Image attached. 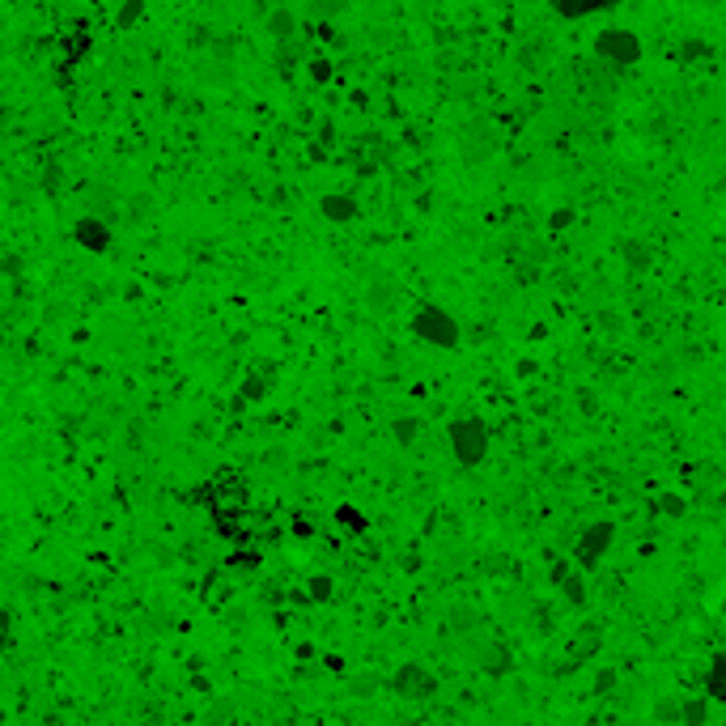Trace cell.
I'll return each mask as SVG.
<instances>
[{
	"label": "cell",
	"mask_w": 726,
	"mask_h": 726,
	"mask_svg": "<svg viewBox=\"0 0 726 726\" xmlns=\"http://www.w3.org/2000/svg\"><path fill=\"white\" fill-rule=\"evenodd\" d=\"M412 332L433 348H455L459 345V319L451 315V310L433 306V302L417 306V315H412Z\"/></svg>",
	"instance_id": "1"
},
{
	"label": "cell",
	"mask_w": 726,
	"mask_h": 726,
	"mask_svg": "<svg viewBox=\"0 0 726 726\" xmlns=\"http://www.w3.org/2000/svg\"><path fill=\"white\" fill-rule=\"evenodd\" d=\"M451 446H455V459L463 468H476L484 455H489V425L476 417H463L451 425Z\"/></svg>",
	"instance_id": "2"
},
{
	"label": "cell",
	"mask_w": 726,
	"mask_h": 726,
	"mask_svg": "<svg viewBox=\"0 0 726 726\" xmlns=\"http://www.w3.org/2000/svg\"><path fill=\"white\" fill-rule=\"evenodd\" d=\"M595 56L612 64H638L641 60V38L633 30H599L595 35Z\"/></svg>",
	"instance_id": "3"
},
{
	"label": "cell",
	"mask_w": 726,
	"mask_h": 726,
	"mask_svg": "<svg viewBox=\"0 0 726 726\" xmlns=\"http://www.w3.org/2000/svg\"><path fill=\"white\" fill-rule=\"evenodd\" d=\"M391 692H399V697H408V701H425V697L438 692V679H433L420 663H404L391 676Z\"/></svg>",
	"instance_id": "4"
},
{
	"label": "cell",
	"mask_w": 726,
	"mask_h": 726,
	"mask_svg": "<svg viewBox=\"0 0 726 726\" xmlns=\"http://www.w3.org/2000/svg\"><path fill=\"white\" fill-rule=\"evenodd\" d=\"M612 540H616V527H612V523H595V527H586V531H582V540H578V548H574L578 565H582V569L599 565V561L607 556V548H612Z\"/></svg>",
	"instance_id": "5"
},
{
	"label": "cell",
	"mask_w": 726,
	"mask_h": 726,
	"mask_svg": "<svg viewBox=\"0 0 726 726\" xmlns=\"http://www.w3.org/2000/svg\"><path fill=\"white\" fill-rule=\"evenodd\" d=\"M73 238L81 251H94V255H102V251L111 246V230H107L102 217H81V222L73 225Z\"/></svg>",
	"instance_id": "6"
},
{
	"label": "cell",
	"mask_w": 726,
	"mask_h": 726,
	"mask_svg": "<svg viewBox=\"0 0 726 726\" xmlns=\"http://www.w3.org/2000/svg\"><path fill=\"white\" fill-rule=\"evenodd\" d=\"M272 382H276V366H268V361H255V366H251V374L243 379V399H264Z\"/></svg>",
	"instance_id": "7"
},
{
	"label": "cell",
	"mask_w": 726,
	"mask_h": 726,
	"mask_svg": "<svg viewBox=\"0 0 726 726\" xmlns=\"http://www.w3.org/2000/svg\"><path fill=\"white\" fill-rule=\"evenodd\" d=\"M319 213L327 217V222H336V225H348V222H358V200H353V196H323Z\"/></svg>",
	"instance_id": "8"
},
{
	"label": "cell",
	"mask_w": 726,
	"mask_h": 726,
	"mask_svg": "<svg viewBox=\"0 0 726 726\" xmlns=\"http://www.w3.org/2000/svg\"><path fill=\"white\" fill-rule=\"evenodd\" d=\"M561 17H569V22H578V17H591V13H599V9H607L612 0H548Z\"/></svg>",
	"instance_id": "9"
},
{
	"label": "cell",
	"mask_w": 726,
	"mask_h": 726,
	"mask_svg": "<svg viewBox=\"0 0 726 726\" xmlns=\"http://www.w3.org/2000/svg\"><path fill=\"white\" fill-rule=\"evenodd\" d=\"M705 692L726 701V654H718L714 663H710V676H705Z\"/></svg>",
	"instance_id": "10"
},
{
	"label": "cell",
	"mask_w": 726,
	"mask_h": 726,
	"mask_svg": "<svg viewBox=\"0 0 726 726\" xmlns=\"http://www.w3.org/2000/svg\"><path fill=\"white\" fill-rule=\"evenodd\" d=\"M140 17H145V0H123V5H119V17H115V26H119V30H132Z\"/></svg>",
	"instance_id": "11"
},
{
	"label": "cell",
	"mask_w": 726,
	"mask_h": 726,
	"mask_svg": "<svg viewBox=\"0 0 726 726\" xmlns=\"http://www.w3.org/2000/svg\"><path fill=\"white\" fill-rule=\"evenodd\" d=\"M294 26H297V17H294L289 9H276V13L268 17V30H272L276 38H289V35H294Z\"/></svg>",
	"instance_id": "12"
},
{
	"label": "cell",
	"mask_w": 726,
	"mask_h": 726,
	"mask_svg": "<svg viewBox=\"0 0 726 726\" xmlns=\"http://www.w3.org/2000/svg\"><path fill=\"white\" fill-rule=\"evenodd\" d=\"M336 518H340L348 531H366V514H361V510H353V505H340V510H336Z\"/></svg>",
	"instance_id": "13"
},
{
	"label": "cell",
	"mask_w": 726,
	"mask_h": 726,
	"mask_svg": "<svg viewBox=\"0 0 726 726\" xmlns=\"http://www.w3.org/2000/svg\"><path fill=\"white\" fill-rule=\"evenodd\" d=\"M391 430H395V438H399V442H412V438H417V420H412V417H399Z\"/></svg>",
	"instance_id": "14"
},
{
	"label": "cell",
	"mask_w": 726,
	"mask_h": 726,
	"mask_svg": "<svg viewBox=\"0 0 726 726\" xmlns=\"http://www.w3.org/2000/svg\"><path fill=\"white\" fill-rule=\"evenodd\" d=\"M310 599H332V578H310Z\"/></svg>",
	"instance_id": "15"
},
{
	"label": "cell",
	"mask_w": 726,
	"mask_h": 726,
	"mask_svg": "<svg viewBox=\"0 0 726 726\" xmlns=\"http://www.w3.org/2000/svg\"><path fill=\"white\" fill-rule=\"evenodd\" d=\"M306 73L323 86V81H332V64H327V60H310V64H306Z\"/></svg>",
	"instance_id": "16"
},
{
	"label": "cell",
	"mask_w": 726,
	"mask_h": 726,
	"mask_svg": "<svg viewBox=\"0 0 726 726\" xmlns=\"http://www.w3.org/2000/svg\"><path fill=\"white\" fill-rule=\"evenodd\" d=\"M679 718H684V722H705V705L701 701H689L684 710H679Z\"/></svg>",
	"instance_id": "17"
},
{
	"label": "cell",
	"mask_w": 726,
	"mask_h": 726,
	"mask_svg": "<svg viewBox=\"0 0 726 726\" xmlns=\"http://www.w3.org/2000/svg\"><path fill=\"white\" fill-rule=\"evenodd\" d=\"M340 9H345V0H315V13H323V17H332Z\"/></svg>",
	"instance_id": "18"
},
{
	"label": "cell",
	"mask_w": 726,
	"mask_h": 726,
	"mask_svg": "<svg viewBox=\"0 0 726 726\" xmlns=\"http://www.w3.org/2000/svg\"><path fill=\"white\" fill-rule=\"evenodd\" d=\"M565 595L574 599V604H582V599H586V591H582V578H565Z\"/></svg>",
	"instance_id": "19"
},
{
	"label": "cell",
	"mask_w": 726,
	"mask_h": 726,
	"mask_svg": "<svg viewBox=\"0 0 726 726\" xmlns=\"http://www.w3.org/2000/svg\"><path fill=\"white\" fill-rule=\"evenodd\" d=\"M659 505H663V510H667V514H671V518H679V514H684V502H679V497H663V502H659Z\"/></svg>",
	"instance_id": "20"
}]
</instances>
